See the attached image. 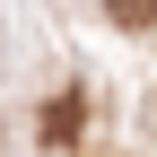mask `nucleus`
<instances>
[{
    "mask_svg": "<svg viewBox=\"0 0 157 157\" xmlns=\"http://www.w3.org/2000/svg\"><path fill=\"white\" fill-rule=\"evenodd\" d=\"M105 9L122 17V26H148V17H157V0H105Z\"/></svg>",
    "mask_w": 157,
    "mask_h": 157,
    "instance_id": "obj_1",
    "label": "nucleus"
}]
</instances>
